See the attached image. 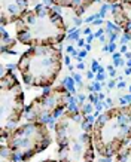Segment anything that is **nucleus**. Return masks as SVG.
<instances>
[{"mask_svg":"<svg viewBox=\"0 0 131 162\" xmlns=\"http://www.w3.org/2000/svg\"><path fill=\"white\" fill-rule=\"evenodd\" d=\"M54 132L58 161L94 162L93 124L78 109L67 107L55 120Z\"/></svg>","mask_w":131,"mask_h":162,"instance_id":"1","label":"nucleus"},{"mask_svg":"<svg viewBox=\"0 0 131 162\" xmlns=\"http://www.w3.org/2000/svg\"><path fill=\"white\" fill-rule=\"evenodd\" d=\"M67 33L66 22L60 13L46 5L30 9L18 22H15V37L25 46L61 43Z\"/></svg>","mask_w":131,"mask_h":162,"instance_id":"2","label":"nucleus"},{"mask_svg":"<svg viewBox=\"0 0 131 162\" xmlns=\"http://www.w3.org/2000/svg\"><path fill=\"white\" fill-rule=\"evenodd\" d=\"M95 153L103 158L118 155L131 140V104L109 109L93 125Z\"/></svg>","mask_w":131,"mask_h":162,"instance_id":"3","label":"nucleus"},{"mask_svg":"<svg viewBox=\"0 0 131 162\" xmlns=\"http://www.w3.org/2000/svg\"><path fill=\"white\" fill-rule=\"evenodd\" d=\"M61 66V51L52 45L31 46L17 62V69L23 82L34 88L51 86L60 75Z\"/></svg>","mask_w":131,"mask_h":162,"instance_id":"4","label":"nucleus"},{"mask_svg":"<svg viewBox=\"0 0 131 162\" xmlns=\"http://www.w3.org/2000/svg\"><path fill=\"white\" fill-rule=\"evenodd\" d=\"M12 150L17 161H28L33 156L43 152L52 143V135L46 124L27 120L18 125L6 138H2Z\"/></svg>","mask_w":131,"mask_h":162,"instance_id":"5","label":"nucleus"},{"mask_svg":"<svg viewBox=\"0 0 131 162\" xmlns=\"http://www.w3.org/2000/svg\"><path fill=\"white\" fill-rule=\"evenodd\" d=\"M25 115L23 86L11 70L2 71L0 79V134L6 138Z\"/></svg>","mask_w":131,"mask_h":162,"instance_id":"6","label":"nucleus"},{"mask_svg":"<svg viewBox=\"0 0 131 162\" xmlns=\"http://www.w3.org/2000/svg\"><path fill=\"white\" fill-rule=\"evenodd\" d=\"M70 103V94L63 85L51 88L49 91L36 97L25 107V119L31 122L46 124L58 119Z\"/></svg>","mask_w":131,"mask_h":162,"instance_id":"7","label":"nucleus"},{"mask_svg":"<svg viewBox=\"0 0 131 162\" xmlns=\"http://www.w3.org/2000/svg\"><path fill=\"white\" fill-rule=\"evenodd\" d=\"M30 0H0V21L5 27L8 24H15L28 12Z\"/></svg>","mask_w":131,"mask_h":162,"instance_id":"8","label":"nucleus"},{"mask_svg":"<svg viewBox=\"0 0 131 162\" xmlns=\"http://www.w3.org/2000/svg\"><path fill=\"white\" fill-rule=\"evenodd\" d=\"M113 19L125 34L131 36V0H121L113 5Z\"/></svg>","mask_w":131,"mask_h":162,"instance_id":"9","label":"nucleus"},{"mask_svg":"<svg viewBox=\"0 0 131 162\" xmlns=\"http://www.w3.org/2000/svg\"><path fill=\"white\" fill-rule=\"evenodd\" d=\"M54 5L61 7H69L76 15H82L94 3V0H49Z\"/></svg>","mask_w":131,"mask_h":162,"instance_id":"10","label":"nucleus"},{"mask_svg":"<svg viewBox=\"0 0 131 162\" xmlns=\"http://www.w3.org/2000/svg\"><path fill=\"white\" fill-rule=\"evenodd\" d=\"M17 161L15 159V155L12 153V150L8 147V144L2 140V147H0V162H13Z\"/></svg>","mask_w":131,"mask_h":162,"instance_id":"11","label":"nucleus"},{"mask_svg":"<svg viewBox=\"0 0 131 162\" xmlns=\"http://www.w3.org/2000/svg\"><path fill=\"white\" fill-rule=\"evenodd\" d=\"M113 162H131V143L127 144L118 155H115Z\"/></svg>","mask_w":131,"mask_h":162,"instance_id":"12","label":"nucleus"},{"mask_svg":"<svg viewBox=\"0 0 131 162\" xmlns=\"http://www.w3.org/2000/svg\"><path fill=\"white\" fill-rule=\"evenodd\" d=\"M13 45H15V42H13L12 39L8 37V33L3 30V36H2V49H3V52H5L8 48H13Z\"/></svg>","mask_w":131,"mask_h":162,"instance_id":"13","label":"nucleus"},{"mask_svg":"<svg viewBox=\"0 0 131 162\" xmlns=\"http://www.w3.org/2000/svg\"><path fill=\"white\" fill-rule=\"evenodd\" d=\"M103 2H107V3H112V5H115V3H118V2H121V0H103Z\"/></svg>","mask_w":131,"mask_h":162,"instance_id":"14","label":"nucleus"}]
</instances>
